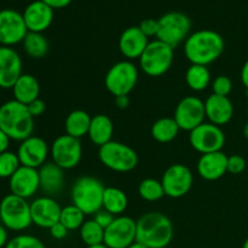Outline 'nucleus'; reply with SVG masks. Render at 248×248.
I'll return each instance as SVG.
<instances>
[{
  "label": "nucleus",
  "instance_id": "nucleus-41",
  "mask_svg": "<svg viewBox=\"0 0 248 248\" xmlns=\"http://www.w3.org/2000/svg\"><path fill=\"white\" fill-rule=\"evenodd\" d=\"M28 110L29 113L31 114L33 118H38V116H41L46 110V104L43 99L38 98L35 101H33L31 103H29L28 106Z\"/></svg>",
  "mask_w": 248,
  "mask_h": 248
},
{
  "label": "nucleus",
  "instance_id": "nucleus-37",
  "mask_svg": "<svg viewBox=\"0 0 248 248\" xmlns=\"http://www.w3.org/2000/svg\"><path fill=\"white\" fill-rule=\"evenodd\" d=\"M211 87H212V91L215 94L229 97V94L232 91V81L227 75H219V77L213 79Z\"/></svg>",
  "mask_w": 248,
  "mask_h": 248
},
{
  "label": "nucleus",
  "instance_id": "nucleus-36",
  "mask_svg": "<svg viewBox=\"0 0 248 248\" xmlns=\"http://www.w3.org/2000/svg\"><path fill=\"white\" fill-rule=\"evenodd\" d=\"M5 248H46L44 242L36 236L29 234H19L9 240Z\"/></svg>",
  "mask_w": 248,
  "mask_h": 248
},
{
  "label": "nucleus",
  "instance_id": "nucleus-43",
  "mask_svg": "<svg viewBox=\"0 0 248 248\" xmlns=\"http://www.w3.org/2000/svg\"><path fill=\"white\" fill-rule=\"evenodd\" d=\"M41 1L45 2L46 5H48L51 9L60 10V9H64V7H67L73 0H41Z\"/></svg>",
  "mask_w": 248,
  "mask_h": 248
},
{
  "label": "nucleus",
  "instance_id": "nucleus-23",
  "mask_svg": "<svg viewBox=\"0 0 248 248\" xmlns=\"http://www.w3.org/2000/svg\"><path fill=\"white\" fill-rule=\"evenodd\" d=\"M196 171L205 181H218L228 172V155L223 152L202 154L196 165Z\"/></svg>",
  "mask_w": 248,
  "mask_h": 248
},
{
  "label": "nucleus",
  "instance_id": "nucleus-50",
  "mask_svg": "<svg viewBox=\"0 0 248 248\" xmlns=\"http://www.w3.org/2000/svg\"><path fill=\"white\" fill-rule=\"evenodd\" d=\"M86 248H108V247H107L104 244H101V245H96V246H89Z\"/></svg>",
  "mask_w": 248,
  "mask_h": 248
},
{
  "label": "nucleus",
  "instance_id": "nucleus-5",
  "mask_svg": "<svg viewBox=\"0 0 248 248\" xmlns=\"http://www.w3.org/2000/svg\"><path fill=\"white\" fill-rule=\"evenodd\" d=\"M0 222L11 232H23L33 222L31 216V202L14 194H7L0 201Z\"/></svg>",
  "mask_w": 248,
  "mask_h": 248
},
{
  "label": "nucleus",
  "instance_id": "nucleus-46",
  "mask_svg": "<svg viewBox=\"0 0 248 248\" xmlns=\"http://www.w3.org/2000/svg\"><path fill=\"white\" fill-rule=\"evenodd\" d=\"M115 106L119 109H126L130 106V97L128 96H118L115 97Z\"/></svg>",
  "mask_w": 248,
  "mask_h": 248
},
{
  "label": "nucleus",
  "instance_id": "nucleus-15",
  "mask_svg": "<svg viewBox=\"0 0 248 248\" xmlns=\"http://www.w3.org/2000/svg\"><path fill=\"white\" fill-rule=\"evenodd\" d=\"M28 34L23 15L14 9L0 11V46H12L22 43Z\"/></svg>",
  "mask_w": 248,
  "mask_h": 248
},
{
  "label": "nucleus",
  "instance_id": "nucleus-42",
  "mask_svg": "<svg viewBox=\"0 0 248 248\" xmlns=\"http://www.w3.org/2000/svg\"><path fill=\"white\" fill-rule=\"evenodd\" d=\"M48 230H50V235L55 240L65 239V237L68 236V232H69V230H68L61 222L56 223V224L52 225Z\"/></svg>",
  "mask_w": 248,
  "mask_h": 248
},
{
  "label": "nucleus",
  "instance_id": "nucleus-39",
  "mask_svg": "<svg viewBox=\"0 0 248 248\" xmlns=\"http://www.w3.org/2000/svg\"><path fill=\"white\" fill-rule=\"evenodd\" d=\"M138 27L144 33L145 36H148V38L155 36L156 38L157 31H159V21L154 18H145L140 22Z\"/></svg>",
  "mask_w": 248,
  "mask_h": 248
},
{
  "label": "nucleus",
  "instance_id": "nucleus-53",
  "mask_svg": "<svg viewBox=\"0 0 248 248\" xmlns=\"http://www.w3.org/2000/svg\"><path fill=\"white\" fill-rule=\"evenodd\" d=\"M247 114H248V107H247Z\"/></svg>",
  "mask_w": 248,
  "mask_h": 248
},
{
  "label": "nucleus",
  "instance_id": "nucleus-52",
  "mask_svg": "<svg viewBox=\"0 0 248 248\" xmlns=\"http://www.w3.org/2000/svg\"><path fill=\"white\" fill-rule=\"evenodd\" d=\"M246 96H247V98H248V89H246Z\"/></svg>",
  "mask_w": 248,
  "mask_h": 248
},
{
  "label": "nucleus",
  "instance_id": "nucleus-26",
  "mask_svg": "<svg viewBox=\"0 0 248 248\" xmlns=\"http://www.w3.org/2000/svg\"><path fill=\"white\" fill-rule=\"evenodd\" d=\"M113 135L114 124L109 116L104 115V114H97V115L92 116L87 136L94 145L102 147V145L107 144L113 140H111Z\"/></svg>",
  "mask_w": 248,
  "mask_h": 248
},
{
  "label": "nucleus",
  "instance_id": "nucleus-47",
  "mask_svg": "<svg viewBox=\"0 0 248 248\" xmlns=\"http://www.w3.org/2000/svg\"><path fill=\"white\" fill-rule=\"evenodd\" d=\"M240 78H241V82L245 86V89H248V60L244 63L240 72Z\"/></svg>",
  "mask_w": 248,
  "mask_h": 248
},
{
  "label": "nucleus",
  "instance_id": "nucleus-11",
  "mask_svg": "<svg viewBox=\"0 0 248 248\" xmlns=\"http://www.w3.org/2000/svg\"><path fill=\"white\" fill-rule=\"evenodd\" d=\"M50 154L52 161L61 169L73 170L82 159L81 142L69 135H61L51 144Z\"/></svg>",
  "mask_w": 248,
  "mask_h": 248
},
{
  "label": "nucleus",
  "instance_id": "nucleus-19",
  "mask_svg": "<svg viewBox=\"0 0 248 248\" xmlns=\"http://www.w3.org/2000/svg\"><path fill=\"white\" fill-rule=\"evenodd\" d=\"M10 193L22 199L33 198L40 190L39 171L36 169L27 166H19V169L9 179Z\"/></svg>",
  "mask_w": 248,
  "mask_h": 248
},
{
  "label": "nucleus",
  "instance_id": "nucleus-34",
  "mask_svg": "<svg viewBox=\"0 0 248 248\" xmlns=\"http://www.w3.org/2000/svg\"><path fill=\"white\" fill-rule=\"evenodd\" d=\"M85 216L86 215L80 208H78L77 206L72 203V205L62 207L60 222L69 232H72V230H77L81 228V225L85 223Z\"/></svg>",
  "mask_w": 248,
  "mask_h": 248
},
{
  "label": "nucleus",
  "instance_id": "nucleus-45",
  "mask_svg": "<svg viewBox=\"0 0 248 248\" xmlns=\"http://www.w3.org/2000/svg\"><path fill=\"white\" fill-rule=\"evenodd\" d=\"M9 240V230L0 223V248L6 247Z\"/></svg>",
  "mask_w": 248,
  "mask_h": 248
},
{
  "label": "nucleus",
  "instance_id": "nucleus-6",
  "mask_svg": "<svg viewBox=\"0 0 248 248\" xmlns=\"http://www.w3.org/2000/svg\"><path fill=\"white\" fill-rule=\"evenodd\" d=\"M173 48L167 44L154 39L153 41H149L138 62L144 74L152 78H159L169 72L173 64Z\"/></svg>",
  "mask_w": 248,
  "mask_h": 248
},
{
  "label": "nucleus",
  "instance_id": "nucleus-17",
  "mask_svg": "<svg viewBox=\"0 0 248 248\" xmlns=\"http://www.w3.org/2000/svg\"><path fill=\"white\" fill-rule=\"evenodd\" d=\"M62 207L52 196H40L31 202V216L34 225L43 229H50L60 222Z\"/></svg>",
  "mask_w": 248,
  "mask_h": 248
},
{
  "label": "nucleus",
  "instance_id": "nucleus-28",
  "mask_svg": "<svg viewBox=\"0 0 248 248\" xmlns=\"http://www.w3.org/2000/svg\"><path fill=\"white\" fill-rule=\"evenodd\" d=\"M179 128L178 124L176 123L173 118H161L157 119L152 126V130H150V133H152V137L154 138L156 142L162 143V144H166V143L172 142L177 138L178 136Z\"/></svg>",
  "mask_w": 248,
  "mask_h": 248
},
{
  "label": "nucleus",
  "instance_id": "nucleus-33",
  "mask_svg": "<svg viewBox=\"0 0 248 248\" xmlns=\"http://www.w3.org/2000/svg\"><path fill=\"white\" fill-rule=\"evenodd\" d=\"M138 194L140 198L148 202H155L165 196L164 186L161 181L154 178H145L138 186Z\"/></svg>",
  "mask_w": 248,
  "mask_h": 248
},
{
  "label": "nucleus",
  "instance_id": "nucleus-32",
  "mask_svg": "<svg viewBox=\"0 0 248 248\" xmlns=\"http://www.w3.org/2000/svg\"><path fill=\"white\" fill-rule=\"evenodd\" d=\"M80 239L89 246L103 244L104 241V229L99 224H97L93 219L85 220L84 224L80 228Z\"/></svg>",
  "mask_w": 248,
  "mask_h": 248
},
{
  "label": "nucleus",
  "instance_id": "nucleus-21",
  "mask_svg": "<svg viewBox=\"0 0 248 248\" xmlns=\"http://www.w3.org/2000/svg\"><path fill=\"white\" fill-rule=\"evenodd\" d=\"M149 44V38L144 35L138 26L126 28L119 38V50L127 61L140 60Z\"/></svg>",
  "mask_w": 248,
  "mask_h": 248
},
{
  "label": "nucleus",
  "instance_id": "nucleus-12",
  "mask_svg": "<svg viewBox=\"0 0 248 248\" xmlns=\"http://www.w3.org/2000/svg\"><path fill=\"white\" fill-rule=\"evenodd\" d=\"M173 119L181 130L190 132L205 123V101L196 96L184 97L174 109Z\"/></svg>",
  "mask_w": 248,
  "mask_h": 248
},
{
  "label": "nucleus",
  "instance_id": "nucleus-9",
  "mask_svg": "<svg viewBox=\"0 0 248 248\" xmlns=\"http://www.w3.org/2000/svg\"><path fill=\"white\" fill-rule=\"evenodd\" d=\"M157 21H159V31L156 39L171 46L173 50L181 44H184V41L191 34V21L183 12H167Z\"/></svg>",
  "mask_w": 248,
  "mask_h": 248
},
{
  "label": "nucleus",
  "instance_id": "nucleus-8",
  "mask_svg": "<svg viewBox=\"0 0 248 248\" xmlns=\"http://www.w3.org/2000/svg\"><path fill=\"white\" fill-rule=\"evenodd\" d=\"M140 78L138 68L132 61H120L111 65L104 78V85L114 97L128 96Z\"/></svg>",
  "mask_w": 248,
  "mask_h": 248
},
{
  "label": "nucleus",
  "instance_id": "nucleus-4",
  "mask_svg": "<svg viewBox=\"0 0 248 248\" xmlns=\"http://www.w3.org/2000/svg\"><path fill=\"white\" fill-rule=\"evenodd\" d=\"M106 186L99 179L91 176H81L75 179L70 196L73 205L86 216H93L103 208V194Z\"/></svg>",
  "mask_w": 248,
  "mask_h": 248
},
{
  "label": "nucleus",
  "instance_id": "nucleus-49",
  "mask_svg": "<svg viewBox=\"0 0 248 248\" xmlns=\"http://www.w3.org/2000/svg\"><path fill=\"white\" fill-rule=\"evenodd\" d=\"M244 136H245V138H247L248 140V123L245 124V126H244Z\"/></svg>",
  "mask_w": 248,
  "mask_h": 248
},
{
  "label": "nucleus",
  "instance_id": "nucleus-44",
  "mask_svg": "<svg viewBox=\"0 0 248 248\" xmlns=\"http://www.w3.org/2000/svg\"><path fill=\"white\" fill-rule=\"evenodd\" d=\"M10 142H11V140H10L9 136L0 128V154L9 150Z\"/></svg>",
  "mask_w": 248,
  "mask_h": 248
},
{
  "label": "nucleus",
  "instance_id": "nucleus-22",
  "mask_svg": "<svg viewBox=\"0 0 248 248\" xmlns=\"http://www.w3.org/2000/svg\"><path fill=\"white\" fill-rule=\"evenodd\" d=\"M206 119L219 127L227 125L234 116V104L229 97L210 94L205 101Z\"/></svg>",
  "mask_w": 248,
  "mask_h": 248
},
{
  "label": "nucleus",
  "instance_id": "nucleus-10",
  "mask_svg": "<svg viewBox=\"0 0 248 248\" xmlns=\"http://www.w3.org/2000/svg\"><path fill=\"white\" fill-rule=\"evenodd\" d=\"M189 143L201 155L222 152L225 145V133L219 126L203 123L189 132Z\"/></svg>",
  "mask_w": 248,
  "mask_h": 248
},
{
  "label": "nucleus",
  "instance_id": "nucleus-27",
  "mask_svg": "<svg viewBox=\"0 0 248 248\" xmlns=\"http://www.w3.org/2000/svg\"><path fill=\"white\" fill-rule=\"evenodd\" d=\"M91 120L92 118L87 111L81 110V109L70 111L64 121L65 135L81 140L82 137H85L89 133Z\"/></svg>",
  "mask_w": 248,
  "mask_h": 248
},
{
  "label": "nucleus",
  "instance_id": "nucleus-3",
  "mask_svg": "<svg viewBox=\"0 0 248 248\" xmlns=\"http://www.w3.org/2000/svg\"><path fill=\"white\" fill-rule=\"evenodd\" d=\"M0 128L11 140L22 142L33 136L34 118L28 107L11 99L0 106Z\"/></svg>",
  "mask_w": 248,
  "mask_h": 248
},
{
  "label": "nucleus",
  "instance_id": "nucleus-24",
  "mask_svg": "<svg viewBox=\"0 0 248 248\" xmlns=\"http://www.w3.org/2000/svg\"><path fill=\"white\" fill-rule=\"evenodd\" d=\"M39 171L40 179V190L46 194V196H53L60 194L64 186V170L61 169L53 161H47L44 164Z\"/></svg>",
  "mask_w": 248,
  "mask_h": 248
},
{
  "label": "nucleus",
  "instance_id": "nucleus-14",
  "mask_svg": "<svg viewBox=\"0 0 248 248\" xmlns=\"http://www.w3.org/2000/svg\"><path fill=\"white\" fill-rule=\"evenodd\" d=\"M136 236L137 220L128 216H119L104 230L103 244L108 248H128L136 241Z\"/></svg>",
  "mask_w": 248,
  "mask_h": 248
},
{
  "label": "nucleus",
  "instance_id": "nucleus-29",
  "mask_svg": "<svg viewBox=\"0 0 248 248\" xmlns=\"http://www.w3.org/2000/svg\"><path fill=\"white\" fill-rule=\"evenodd\" d=\"M128 206L127 195L121 189L115 186H106L103 194V208L111 215L119 217L123 216Z\"/></svg>",
  "mask_w": 248,
  "mask_h": 248
},
{
  "label": "nucleus",
  "instance_id": "nucleus-25",
  "mask_svg": "<svg viewBox=\"0 0 248 248\" xmlns=\"http://www.w3.org/2000/svg\"><path fill=\"white\" fill-rule=\"evenodd\" d=\"M12 94H14L15 101L19 103L28 106L33 101L39 98L40 94V82L34 75L23 73L21 77L17 79L12 87Z\"/></svg>",
  "mask_w": 248,
  "mask_h": 248
},
{
  "label": "nucleus",
  "instance_id": "nucleus-31",
  "mask_svg": "<svg viewBox=\"0 0 248 248\" xmlns=\"http://www.w3.org/2000/svg\"><path fill=\"white\" fill-rule=\"evenodd\" d=\"M22 45H23L26 55L33 60H41L47 55L48 50H50L47 38L43 33L28 31L26 38L22 41Z\"/></svg>",
  "mask_w": 248,
  "mask_h": 248
},
{
  "label": "nucleus",
  "instance_id": "nucleus-16",
  "mask_svg": "<svg viewBox=\"0 0 248 248\" xmlns=\"http://www.w3.org/2000/svg\"><path fill=\"white\" fill-rule=\"evenodd\" d=\"M48 154H50V148L46 140L34 135L19 142L17 149V156L22 166L36 170L47 162Z\"/></svg>",
  "mask_w": 248,
  "mask_h": 248
},
{
  "label": "nucleus",
  "instance_id": "nucleus-35",
  "mask_svg": "<svg viewBox=\"0 0 248 248\" xmlns=\"http://www.w3.org/2000/svg\"><path fill=\"white\" fill-rule=\"evenodd\" d=\"M19 166L21 162L17 156V153L6 150L0 154V178L10 179L12 174L19 169Z\"/></svg>",
  "mask_w": 248,
  "mask_h": 248
},
{
  "label": "nucleus",
  "instance_id": "nucleus-7",
  "mask_svg": "<svg viewBox=\"0 0 248 248\" xmlns=\"http://www.w3.org/2000/svg\"><path fill=\"white\" fill-rule=\"evenodd\" d=\"M98 159L104 167L119 173L132 171L138 165V154L136 150L118 140H110L99 147Z\"/></svg>",
  "mask_w": 248,
  "mask_h": 248
},
{
  "label": "nucleus",
  "instance_id": "nucleus-20",
  "mask_svg": "<svg viewBox=\"0 0 248 248\" xmlns=\"http://www.w3.org/2000/svg\"><path fill=\"white\" fill-rule=\"evenodd\" d=\"M22 15L28 31L33 33H44L50 28L53 21V9L41 0H35L27 5Z\"/></svg>",
  "mask_w": 248,
  "mask_h": 248
},
{
  "label": "nucleus",
  "instance_id": "nucleus-18",
  "mask_svg": "<svg viewBox=\"0 0 248 248\" xmlns=\"http://www.w3.org/2000/svg\"><path fill=\"white\" fill-rule=\"evenodd\" d=\"M23 74V62L14 47L0 46V89H12Z\"/></svg>",
  "mask_w": 248,
  "mask_h": 248
},
{
  "label": "nucleus",
  "instance_id": "nucleus-51",
  "mask_svg": "<svg viewBox=\"0 0 248 248\" xmlns=\"http://www.w3.org/2000/svg\"><path fill=\"white\" fill-rule=\"evenodd\" d=\"M242 248H248V237L246 240H245L244 245H242Z\"/></svg>",
  "mask_w": 248,
  "mask_h": 248
},
{
  "label": "nucleus",
  "instance_id": "nucleus-40",
  "mask_svg": "<svg viewBox=\"0 0 248 248\" xmlns=\"http://www.w3.org/2000/svg\"><path fill=\"white\" fill-rule=\"evenodd\" d=\"M92 219H93L97 224H99L104 230H106L107 228H108L109 225L113 223V220L115 219V216H113L110 212H108V211H106L104 208H102V210H99L98 212L94 213Z\"/></svg>",
  "mask_w": 248,
  "mask_h": 248
},
{
  "label": "nucleus",
  "instance_id": "nucleus-30",
  "mask_svg": "<svg viewBox=\"0 0 248 248\" xmlns=\"http://www.w3.org/2000/svg\"><path fill=\"white\" fill-rule=\"evenodd\" d=\"M186 82L189 89L193 91H205L212 84L211 72L207 65L190 64L186 73Z\"/></svg>",
  "mask_w": 248,
  "mask_h": 248
},
{
  "label": "nucleus",
  "instance_id": "nucleus-1",
  "mask_svg": "<svg viewBox=\"0 0 248 248\" xmlns=\"http://www.w3.org/2000/svg\"><path fill=\"white\" fill-rule=\"evenodd\" d=\"M224 48L223 36L211 29L194 31L183 44L184 55L191 64H211L223 55Z\"/></svg>",
  "mask_w": 248,
  "mask_h": 248
},
{
  "label": "nucleus",
  "instance_id": "nucleus-48",
  "mask_svg": "<svg viewBox=\"0 0 248 248\" xmlns=\"http://www.w3.org/2000/svg\"><path fill=\"white\" fill-rule=\"evenodd\" d=\"M128 248H148V247L144 246V245H143V244H140V242L135 241Z\"/></svg>",
  "mask_w": 248,
  "mask_h": 248
},
{
  "label": "nucleus",
  "instance_id": "nucleus-13",
  "mask_svg": "<svg viewBox=\"0 0 248 248\" xmlns=\"http://www.w3.org/2000/svg\"><path fill=\"white\" fill-rule=\"evenodd\" d=\"M161 183L165 195L171 199H179L190 191L194 177L188 166L183 164H173L164 172Z\"/></svg>",
  "mask_w": 248,
  "mask_h": 248
},
{
  "label": "nucleus",
  "instance_id": "nucleus-2",
  "mask_svg": "<svg viewBox=\"0 0 248 248\" xmlns=\"http://www.w3.org/2000/svg\"><path fill=\"white\" fill-rule=\"evenodd\" d=\"M173 223L166 215L152 211L137 220L136 241L148 248H166L173 240Z\"/></svg>",
  "mask_w": 248,
  "mask_h": 248
},
{
  "label": "nucleus",
  "instance_id": "nucleus-38",
  "mask_svg": "<svg viewBox=\"0 0 248 248\" xmlns=\"http://www.w3.org/2000/svg\"><path fill=\"white\" fill-rule=\"evenodd\" d=\"M246 170V160L241 155L228 156V172L232 174H240Z\"/></svg>",
  "mask_w": 248,
  "mask_h": 248
}]
</instances>
